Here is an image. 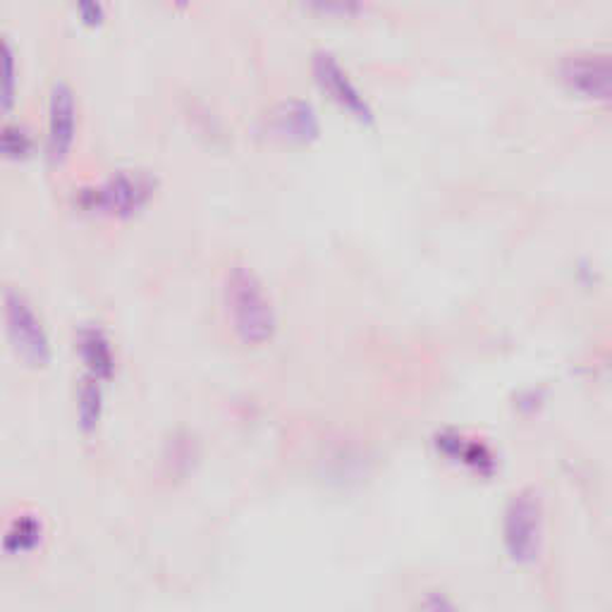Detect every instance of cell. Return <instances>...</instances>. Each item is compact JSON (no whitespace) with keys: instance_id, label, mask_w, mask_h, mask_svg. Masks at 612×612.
<instances>
[{"instance_id":"7","label":"cell","mask_w":612,"mask_h":612,"mask_svg":"<svg viewBox=\"0 0 612 612\" xmlns=\"http://www.w3.org/2000/svg\"><path fill=\"white\" fill-rule=\"evenodd\" d=\"M560 75L567 85L599 101H612V58L599 54H576L562 60Z\"/></svg>"},{"instance_id":"9","label":"cell","mask_w":612,"mask_h":612,"mask_svg":"<svg viewBox=\"0 0 612 612\" xmlns=\"http://www.w3.org/2000/svg\"><path fill=\"white\" fill-rule=\"evenodd\" d=\"M75 350L85 363V373L110 380L115 373V347L104 326L98 323H81L75 333Z\"/></svg>"},{"instance_id":"14","label":"cell","mask_w":612,"mask_h":612,"mask_svg":"<svg viewBox=\"0 0 612 612\" xmlns=\"http://www.w3.org/2000/svg\"><path fill=\"white\" fill-rule=\"evenodd\" d=\"M417 612H462V610L448 593L426 591L417 603Z\"/></svg>"},{"instance_id":"15","label":"cell","mask_w":612,"mask_h":612,"mask_svg":"<svg viewBox=\"0 0 612 612\" xmlns=\"http://www.w3.org/2000/svg\"><path fill=\"white\" fill-rule=\"evenodd\" d=\"M3 60H6V79H3V106H12L14 94V48L8 35H3Z\"/></svg>"},{"instance_id":"16","label":"cell","mask_w":612,"mask_h":612,"mask_svg":"<svg viewBox=\"0 0 612 612\" xmlns=\"http://www.w3.org/2000/svg\"><path fill=\"white\" fill-rule=\"evenodd\" d=\"M77 10H79V14L87 22H98V20L104 18V12H106V8L101 3H98V0H85V3L77 6Z\"/></svg>"},{"instance_id":"1","label":"cell","mask_w":612,"mask_h":612,"mask_svg":"<svg viewBox=\"0 0 612 612\" xmlns=\"http://www.w3.org/2000/svg\"><path fill=\"white\" fill-rule=\"evenodd\" d=\"M223 300L230 326L250 344H261L273 338L278 328V311L273 297L261 275L242 261H233L223 275Z\"/></svg>"},{"instance_id":"10","label":"cell","mask_w":612,"mask_h":612,"mask_svg":"<svg viewBox=\"0 0 612 612\" xmlns=\"http://www.w3.org/2000/svg\"><path fill=\"white\" fill-rule=\"evenodd\" d=\"M436 448L448 459L459 462L476 474H490L498 465V457H495L493 448L482 438H469L467 434L455 431V428H445L436 436Z\"/></svg>"},{"instance_id":"6","label":"cell","mask_w":612,"mask_h":612,"mask_svg":"<svg viewBox=\"0 0 612 612\" xmlns=\"http://www.w3.org/2000/svg\"><path fill=\"white\" fill-rule=\"evenodd\" d=\"M311 70L321 89L328 91L330 98H336L342 108L354 113L361 120H373L371 101L363 96L350 70L344 68L340 58L330 51V48H317V51L311 54Z\"/></svg>"},{"instance_id":"3","label":"cell","mask_w":612,"mask_h":612,"mask_svg":"<svg viewBox=\"0 0 612 612\" xmlns=\"http://www.w3.org/2000/svg\"><path fill=\"white\" fill-rule=\"evenodd\" d=\"M501 536L507 557L519 567H528L541 557L545 541V505L536 486H522L507 498Z\"/></svg>"},{"instance_id":"17","label":"cell","mask_w":612,"mask_h":612,"mask_svg":"<svg viewBox=\"0 0 612 612\" xmlns=\"http://www.w3.org/2000/svg\"><path fill=\"white\" fill-rule=\"evenodd\" d=\"M313 8H319V10H338V12L357 10L354 3H313Z\"/></svg>"},{"instance_id":"4","label":"cell","mask_w":612,"mask_h":612,"mask_svg":"<svg viewBox=\"0 0 612 612\" xmlns=\"http://www.w3.org/2000/svg\"><path fill=\"white\" fill-rule=\"evenodd\" d=\"M3 309L12 350L18 352V357L27 361L29 367H46V363L51 361L54 347L37 304L29 300V294L25 290L6 285Z\"/></svg>"},{"instance_id":"12","label":"cell","mask_w":612,"mask_h":612,"mask_svg":"<svg viewBox=\"0 0 612 612\" xmlns=\"http://www.w3.org/2000/svg\"><path fill=\"white\" fill-rule=\"evenodd\" d=\"M104 417V380L81 373L77 383V424L81 434H94Z\"/></svg>"},{"instance_id":"8","label":"cell","mask_w":612,"mask_h":612,"mask_svg":"<svg viewBox=\"0 0 612 612\" xmlns=\"http://www.w3.org/2000/svg\"><path fill=\"white\" fill-rule=\"evenodd\" d=\"M266 127L278 137L307 142L319 135V113L311 101L300 96L280 98L278 104L269 108Z\"/></svg>"},{"instance_id":"5","label":"cell","mask_w":612,"mask_h":612,"mask_svg":"<svg viewBox=\"0 0 612 612\" xmlns=\"http://www.w3.org/2000/svg\"><path fill=\"white\" fill-rule=\"evenodd\" d=\"M77 135V94L65 77L54 79L48 91L46 120V156L51 163H62L70 154Z\"/></svg>"},{"instance_id":"11","label":"cell","mask_w":612,"mask_h":612,"mask_svg":"<svg viewBox=\"0 0 612 612\" xmlns=\"http://www.w3.org/2000/svg\"><path fill=\"white\" fill-rule=\"evenodd\" d=\"M46 538V522L31 509L18 512L10 517L3 532V551L8 555H29L35 553Z\"/></svg>"},{"instance_id":"13","label":"cell","mask_w":612,"mask_h":612,"mask_svg":"<svg viewBox=\"0 0 612 612\" xmlns=\"http://www.w3.org/2000/svg\"><path fill=\"white\" fill-rule=\"evenodd\" d=\"M0 144H3V152L8 156H25L35 146V135L25 123L8 120L3 125V135H0Z\"/></svg>"},{"instance_id":"2","label":"cell","mask_w":612,"mask_h":612,"mask_svg":"<svg viewBox=\"0 0 612 612\" xmlns=\"http://www.w3.org/2000/svg\"><path fill=\"white\" fill-rule=\"evenodd\" d=\"M158 190V175L139 165L115 168L106 175L81 182L72 190V202L87 213L101 216H129L139 211Z\"/></svg>"}]
</instances>
